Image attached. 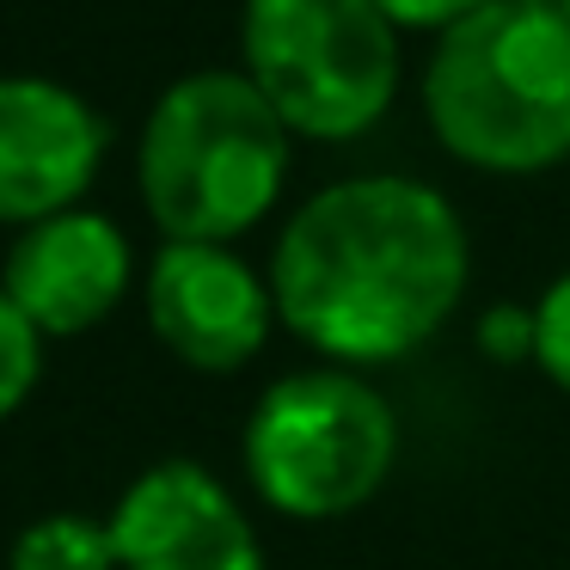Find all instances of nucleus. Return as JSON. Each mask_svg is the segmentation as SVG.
<instances>
[{
	"instance_id": "obj_1",
	"label": "nucleus",
	"mask_w": 570,
	"mask_h": 570,
	"mask_svg": "<svg viewBox=\"0 0 570 570\" xmlns=\"http://www.w3.org/2000/svg\"><path fill=\"white\" fill-rule=\"evenodd\" d=\"M472 276V246L442 190L399 173L344 178L276 234V320L337 368H381L423 350Z\"/></svg>"
},
{
	"instance_id": "obj_2",
	"label": "nucleus",
	"mask_w": 570,
	"mask_h": 570,
	"mask_svg": "<svg viewBox=\"0 0 570 570\" xmlns=\"http://www.w3.org/2000/svg\"><path fill=\"white\" fill-rule=\"evenodd\" d=\"M423 111L479 173H546L570 154V13L484 0L448 26L423 68Z\"/></svg>"
},
{
	"instance_id": "obj_3",
	"label": "nucleus",
	"mask_w": 570,
	"mask_h": 570,
	"mask_svg": "<svg viewBox=\"0 0 570 570\" xmlns=\"http://www.w3.org/2000/svg\"><path fill=\"white\" fill-rule=\"evenodd\" d=\"M136 178L166 239L234 246L264 222L288 178V124L234 68L185 75L154 99Z\"/></svg>"
},
{
	"instance_id": "obj_4",
	"label": "nucleus",
	"mask_w": 570,
	"mask_h": 570,
	"mask_svg": "<svg viewBox=\"0 0 570 570\" xmlns=\"http://www.w3.org/2000/svg\"><path fill=\"white\" fill-rule=\"evenodd\" d=\"M239 460L264 509L288 521H344L399 466V417L356 368H295L258 393Z\"/></svg>"
},
{
	"instance_id": "obj_5",
	"label": "nucleus",
	"mask_w": 570,
	"mask_h": 570,
	"mask_svg": "<svg viewBox=\"0 0 570 570\" xmlns=\"http://www.w3.org/2000/svg\"><path fill=\"white\" fill-rule=\"evenodd\" d=\"M239 50L288 136L350 141L399 92V26L374 0H246Z\"/></svg>"
},
{
	"instance_id": "obj_6",
	"label": "nucleus",
	"mask_w": 570,
	"mask_h": 570,
	"mask_svg": "<svg viewBox=\"0 0 570 570\" xmlns=\"http://www.w3.org/2000/svg\"><path fill=\"white\" fill-rule=\"evenodd\" d=\"M141 307L160 350L197 374H239L276 332L271 276H258L234 246L166 239L148 264Z\"/></svg>"
},
{
	"instance_id": "obj_7",
	"label": "nucleus",
	"mask_w": 570,
	"mask_h": 570,
	"mask_svg": "<svg viewBox=\"0 0 570 570\" xmlns=\"http://www.w3.org/2000/svg\"><path fill=\"white\" fill-rule=\"evenodd\" d=\"M117 570H271L239 497L203 460H154L105 515Z\"/></svg>"
},
{
	"instance_id": "obj_8",
	"label": "nucleus",
	"mask_w": 570,
	"mask_h": 570,
	"mask_svg": "<svg viewBox=\"0 0 570 570\" xmlns=\"http://www.w3.org/2000/svg\"><path fill=\"white\" fill-rule=\"evenodd\" d=\"M111 129L80 92L43 75H0V222L31 227L80 209Z\"/></svg>"
},
{
	"instance_id": "obj_9",
	"label": "nucleus",
	"mask_w": 570,
	"mask_h": 570,
	"mask_svg": "<svg viewBox=\"0 0 570 570\" xmlns=\"http://www.w3.org/2000/svg\"><path fill=\"white\" fill-rule=\"evenodd\" d=\"M129 283H136L129 234L99 209H62L50 222L19 227L0 271V295L38 325V337H80L105 325L124 307Z\"/></svg>"
},
{
	"instance_id": "obj_10",
	"label": "nucleus",
	"mask_w": 570,
	"mask_h": 570,
	"mask_svg": "<svg viewBox=\"0 0 570 570\" xmlns=\"http://www.w3.org/2000/svg\"><path fill=\"white\" fill-rule=\"evenodd\" d=\"M7 570H117V546L105 521L56 509V515H38L13 533Z\"/></svg>"
},
{
	"instance_id": "obj_11",
	"label": "nucleus",
	"mask_w": 570,
	"mask_h": 570,
	"mask_svg": "<svg viewBox=\"0 0 570 570\" xmlns=\"http://www.w3.org/2000/svg\"><path fill=\"white\" fill-rule=\"evenodd\" d=\"M43 381V337L13 301L0 295V423L19 417Z\"/></svg>"
},
{
	"instance_id": "obj_12",
	"label": "nucleus",
	"mask_w": 570,
	"mask_h": 570,
	"mask_svg": "<svg viewBox=\"0 0 570 570\" xmlns=\"http://www.w3.org/2000/svg\"><path fill=\"white\" fill-rule=\"evenodd\" d=\"M533 362L570 399V271L552 276L546 295L533 301Z\"/></svg>"
},
{
	"instance_id": "obj_13",
	"label": "nucleus",
	"mask_w": 570,
	"mask_h": 570,
	"mask_svg": "<svg viewBox=\"0 0 570 570\" xmlns=\"http://www.w3.org/2000/svg\"><path fill=\"white\" fill-rule=\"evenodd\" d=\"M479 350H484L491 362H503V368L533 362V307H515V301L491 307V313L479 320Z\"/></svg>"
},
{
	"instance_id": "obj_14",
	"label": "nucleus",
	"mask_w": 570,
	"mask_h": 570,
	"mask_svg": "<svg viewBox=\"0 0 570 570\" xmlns=\"http://www.w3.org/2000/svg\"><path fill=\"white\" fill-rule=\"evenodd\" d=\"M393 26H435V31H448V26H460L466 13H479L484 0H374Z\"/></svg>"
},
{
	"instance_id": "obj_15",
	"label": "nucleus",
	"mask_w": 570,
	"mask_h": 570,
	"mask_svg": "<svg viewBox=\"0 0 570 570\" xmlns=\"http://www.w3.org/2000/svg\"><path fill=\"white\" fill-rule=\"evenodd\" d=\"M533 7H564V0H533Z\"/></svg>"
},
{
	"instance_id": "obj_16",
	"label": "nucleus",
	"mask_w": 570,
	"mask_h": 570,
	"mask_svg": "<svg viewBox=\"0 0 570 570\" xmlns=\"http://www.w3.org/2000/svg\"><path fill=\"white\" fill-rule=\"evenodd\" d=\"M564 13H570V0H564Z\"/></svg>"
}]
</instances>
